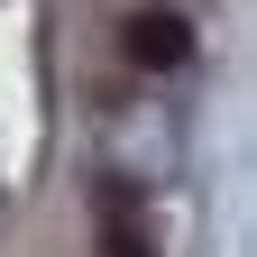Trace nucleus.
<instances>
[{"instance_id": "nucleus-1", "label": "nucleus", "mask_w": 257, "mask_h": 257, "mask_svg": "<svg viewBox=\"0 0 257 257\" xmlns=\"http://www.w3.org/2000/svg\"><path fill=\"white\" fill-rule=\"evenodd\" d=\"M128 55H138L147 74H175V64H193V28L175 10H138L128 19Z\"/></svg>"}, {"instance_id": "nucleus-2", "label": "nucleus", "mask_w": 257, "mask_h": 257, "mask_svg": "<svg viewBox=\"0 0 257 257\" xmlns=\"http://www.w3.org/2000/svg\"><path fill=\"white\" fill-rule=\"evenodd\" d=\"M101 257H156V248H147V230H138V220H119V211H110V230H101Z\"/></svg>"}]
</instances>
